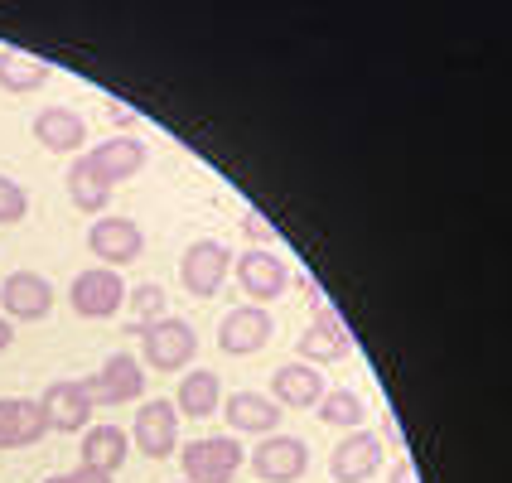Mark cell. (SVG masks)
Returning <instances> with one entry per match:
<instances>
[{"label": "cell", "mask_w": 512, "mask_h": 483, "mask_svg": "<svg viewBox=\"0 0 512 483\" xmlns=\"http://www.w3.org/2000/svg\"><path fill=\"white\" fill-rule=\"evenodd\" d=\"M199 358V334L189 319H155L150 329H141V368L150 372H189V363Z\"/></svg>", "instance_id": "obj_1"}, {"label": "cell", "mask_w": 512, "mask_h": 483, "mask_svg": "<svg viewBox=\"0 0 512 483\" xmlns=\"http://www.w3.org/2000/svg\"><path fill=\"white\" fill-rule=\"evenodd\" d=\"M242 464H247V450L232 435H203L179 450L184 483H232L242 474Z\"/></svg>", "instance_id": "obj_2"}, {"label": "cell", "mask_w": 512, "mask_h": 483, "mask_svg": "<svg viewBox=\"0 0 512 483\" xmlns=\"http://www.w3.org/2000/svg\"><path fill=\"white\" fill-rule=\"evenodd\" d=\"M83 392L92 401V411L97 406H126V401H141L145 397V368L136 353H112L102 368L83 377Z\"/></svg>", "instance_id": "obj_3"}, {"label": "cell", "mask_w": 512, "mask_h": 483, "mask_svg": "<svg viewBox=\"0 0 512 483\" xmlns=\"http://www.w3.org/2000/svg\"><path fill=\"white\" fill-rule=\"evenodd\" d=\"M247 464L261 483H300L310 474V445L295 435H261V445L247 450Z\"/></svg>", "instance_id": "obj_4"}, {"label": "cell", "mask_w": 512, "mask_h": 483, "mask_svg": "<svg viewBox=\"0 0 512 483\" xmlns=\"http://www.w3.org/2000/svg\"><path fill=\"white\" fill-rule=\"evenodd\" d=\"M68 305L83 319H112V314L126 310V281L121 271H107V266H87L73 276V290H68Z\"/></svg>", "instance_id": "obj_5"}, {"label": "cell", "mask_w": 512, "mask_h": 483, "mask_svg": "<svg viewBox=\"0 0 512 483\" xmlns=\"http://www.w3.org/2000/svg\"><path fill=\"white\" fill-rule=\"evenodd\" d=\"M228 266H232L228 247L213 242V237H199V242H189V252L179 261V281H184V290L194 300H213L223 290V281H228Z\"/></svg>", "instance_id": "obj_6"}, {"label": "cell", "mask_w": 512, "mask_h": 483, "mask_svg": "<svg viewBox=\"0 0 512 483\" xmlns=\"http://www.w3.org/2000/svg\"><path fill=\"white\" fill-rule=\"evenodd\" d=\"M87 252L97 256L107 271H121V266L141 261L145 232H141V223H131V218H107V213H102V218L87 228Z\"/></svg>", "instance_id": "obj_7"}, {"label": "cell", "mask_w": 512, "mask_h": 483, "mask_svg": "<svg viewBox=\"0 0 512 483\" xmlns=\"http://www.w3.org/2000/svg\"><path fill=\"white\" fill-rule=\"evenodd\" d=\"M232 271H237V285H242V295L252 300V305H271V300H281L285 285H290V266H285L276 252H261V247H252V252L232 256Z\"/></svg>", "instance_id": "obj_8"}, {"label": "cell", "mask_w": 512, "mask_h": 483, "mask_svg": "<svg viewBox=\"0 0 512 483\" xmlns=\"http://www.w3.org/2000/svg\"><path fill=\"white\" fill-rule=\"evenodd\" d=\"M131 445L145 459H170L179 450V411L170 397H150L136 411V426H131Z\"/></svg>", "instance_id": "obj_9"}, {"label": "cell", "mask_w": 512, "mask_h": 483, "mask_svg": "<svg viewBox=\"0 0 512 483\" xmlns=\"http://www.w3.org/2000/svg\"><path fill=\"white\" fill-rule=\"evenodd\" d=\"M276 334V319L271 310H261V305H237V310L223 314V324H218V348L228 353V358H252L261 353L266 343Z\"/></svg>", "instance_id": "obj_10"}, {"label": "cell", "mask_w": 512, "mask_h": 483, "mask_svg": "<svg viewBox=\"0 0 512 483\" xmlns=\"http://www.w3.org/2000/svg\"><path fill=\"white\" fill-rule=\"evenodd\" d=\"M353 348L348 339V324H343L339 314L329 310L324 300L314 305V324L295 339V353H300V363H310V368H324V363H339L343 353Z\"/></svg>", "instance_id": "obj_11"}, {"label": "cell", "mask_w": 512, "mask_h": 483, "mask_svg": "<svg viewBox=\"0 0 512 483\" xmlns=\"http://www.w3.org/2000/svg\"><path fill=\"white\" fill-rule=\"evenodd\" d=\"M382 455L387 450L372 430H348L329 455V474H334V483H368L382 469Z\"/></svg>", "instance_id": "obj_12"}, {"label": "cell", "mask_w": 512, "mask_h": 483, "mask_svg": "<svg viewBox=\"0 0 512 483\" xmlns=\"http://www.w3.org/2000/svg\"><path fill=\"white\" fill-rule=\"evenodd\" d=\"M0 310H5V319L39 324V319H49V310H54V285L44 281L39 271H15V276H5V285H0Z\"/></svg>", "instance_id": "obj_13"}, {"label": "cell", "mask_w": 512, "mask_h": 483, "mask_svg": "<svg viewBox=\"0 0 512 483\" xmlns=\"http://www.w3.org/2000/svg\"><path fill=\"white\" fill-rule=\"evenodd\" d=\"M39 411H44L49 430H63V435L87 430L92 426V401H87V392H83V377L49 382V387H44V397H39Z\"/></svg>", "instance_id": "obj_14"}, {"label": "cell", "mask_w": 512, "mask_h": 483, "mask_svg": "<svg viewBox=\"0 0 512 483\" xmlns=\"http://www.w3.org/2000/svg\"><path fill=\"white\" fill-rule=\"evenodd\" d=\"M329 387H324V372L310 368V363H281V368L271 372V401L281 406V411H310L319 406Z\"/></svg>", "instance_id": "obj_15"}, {"label": "cell", "mask_w": 512, "mask_h": 483, "mask_svg": "<svg viewBox=\"0 0 512 483\" xmlns=\"http://www.w3.org/2000/svg\"><path fill=\"white\" fill-rule=\"evenodd\" d=\"M49 435V421L39 401L29 397H0V450H29Z\"/></svg>", "instance_id": "obj_16"}, {"label": "cell", "mask_w": 512, "mask_h": 483, "mask_svg": "<svg viewBox=\"0 0 512 483\" xmlns=\"http://www.w3.org/2000/svg\"><path fill=\"white\" fill-rule=\"evenodd\" d=\"M87 160H92L97 174L116 189V184H126V179H136V174L145 170L150 150H145V141H136V136H107L102 145H92V150H87Z\"/></svg>", "instance_id": "obj_17"}, {"label": "cell", "mask_w": 512, "mask_h": 483, "mask_svg": "<svg viewBox=\"0 0 512 483\" xmlns=\"http://www.w3.org/2000/svg\"><path fill=\"white\" fill-rule=\"evenodd\" d=\"M34 141L54 155H78L87 145V121L73 107H44L34 116Z\"/></svg>", "instance_id": "obj_18"}, {"label": "cell", "mask_w": 512, "mask_h": 483, "mask_svg": "<svg viewBox=\"0 0 512 483\" xmlns=\"http://www.w3.org/2000/svg\"><path fill=\"white\" fill-rule=\"evenodd\" d=\"M281 406L266 392H232L228 397V426L237 435H276L281 430Z\"/></svg>", "instance_id": "obj_19"}, {"label": "cell", "mask_w": 512, "mask_h": 483, "mask_svg": "<svg viewBox=\"0 0 512 483\" xmlns=\"http://www.w3.org/2000/svg\"><path fill=\"white\" fill-rule=\"evenodd\" d=\"M218 406H223V382H218V372L194 368L189 377H179V392H174V411H179V416L208 421V416H218Z\"/></svg>", "instance_id": "obj_20"}, {"label": "cell", "mask_w": 512, "mask_h": 483, "mask_svg": "<svg viewBox=\"0 0 512 483\" xmlns=\"http://www.w3.org/2000/svg\"><path fill=\"white\" fill-rule=\"evenodd\" d=\"M126 455H131V435L121 426H87L83 430V469H97V474H112L126 464Z\"/></svg>", "instance_id": "obj_21"}, {"label": "cell", "mask_w": 512, "mask_h": 483, "mask_svg": "<svg viewBox=\"0 0 512 483\" xmlns=\"http://www.w3.org/2000/svg\"><path fill=\"white\" fill-rule=\"evenodd\" d=\"M68 199H73V208H83V213H92V218H102L107 213V203H112V184L97 174V165L87 160V155H73V170H68Z\"/></svg>", "instance_id": "obj_22"}, {"label": "cell", "mask_w": 512, "mask_h": 483, "mask_svg": "<svg viewBox=\"0 0 512 483\" xmlns=\"http://www.w3.org/2000/svg\"><path fill=\"white\" fill-rule=\"evenodd\" d=\"M49 83V63L25 49H0V87L5 92H34Z\"/></svg>", "instance_id": "obj_23"}, {"label": "cell", "mask_w": 512, "mask_h": 483, "mask_svg": "<svg viewBox=\"0 0 512 483\" xmlns=\"http://www.w3.org/2000/svg\"><path fill=\"white\" fill-rule=\"evenodd\" d=\"M319 421L334 430H363V421H368V406H363V397L353 392V387H334V392H324L319 397Z\"/></svg>", "instance_id": "obj_24"}, {"label": "cell", "mask_w": 512, "mask_h": 483, "mask_svg": "<svg viewBox=\"0 0 512 483\" xmlns=\"http://www.w3.org/2000/svg\"><path fill=\"white\" fill-rule=\"evenodd\" d=\"M126 305H131V314H136V324H141V329H150V324H155V319H165V305H170V300H165V290H160V285H136V290H126Z\"/></svg>", "instance_id": "obj_25"}, {"label": "cell", "mask_w": 512, "mask_h": 483, "mask_svg": "<svg viewBox=\"0 0 512 483\" xmlns=\"http://www.w3.org/2000/svg\"><path fill=\"white\" fill-rule=\"evenodd\" d=\"M25 213H29V194L10 179V174H0V228L25 223Z\"/></svg>", "instance_id": "obj_26"}, {"label": "cell", "mask_w": 512, "mask_h": 483, "mask_svg": "<svg viewBox=\"0 0 512 483\" xmlns=\"http://www.w3.org/2000/svg\"><path fill=\"white\" fill-rule=\"evenodd\" d=\"M242 232L252 237V242L261 247V252H266V247H271V242L281 237V232H276V223H271V218H266L261 208H247V213H242Z\"/></svg>", "instance_id": "obj_27"}, {"label": "cell", "mask_w": 512, "mask_h": 483, "mask_svg": "<svg viewBox=\"0 0 512 483\" xmlns=\"http://www.w3.org/2000/svg\"><path fill=\"white\" fill-rule=\"evenodd\" d=\"M387 483H421L416 479V464H411V459H397V464H392V479Z\"/></svg>", "instance_id": "obj_28"}, {"label": "cell", "mask_w": 512, "mask_h": 483, "mask_svg": "<svg viewBox=\"0 0 512 483\" xmlns=\"http://www.w3.org/2000/svg\"><path fill=\"white\" fill-rule=\"evenodd\" d=\"M63 479L68 483H112V474H97V469H83V464H78V469H73V474H63Z\"/></svg>", "instance_id": "obj_29"}, {"label": "cell", "mask_w": 512, "mask_h": 483, "mask_svg": "<svg viewBox=\"0 0 512 483\" xmlns=\"http://www.w3.org/2000/svg\"><path fill=\"white\" fill-rule=\"evenodd\" d=\"M107 116H112L116 126H136V112H131V107H121V102H112V107H107Z\"/></svg>", "instance_id": "obj_30"}, {"label": "cell", "mask_w": 512, "mask_h": 483, "mask_svg": "<svg viewBox=\"0 0 512 483\" xmlns=\"http://www.w3.org/2000/svg\"><path fill=\"white\" fill-rule=\"evenodd\" d=\"M10 343H15V329H10V319H5V314H0V353H5V348H10Z\"/></svg>", "instance_id": "obj_31"}, {"label": "cell", "mask_w": 512, "mask_h": 483, "mask_svg": "<svg viewBox=\"0 0 512 483\" xmlns=\"http://www.w3.org/2000/svg\"><path fill=\"white\" fill-rule=\"evenodd\" d=\"M44 483H68V479H63V474H49V479H44Z\"/></svg>", "instance_id": "obj_32"}, {"label": "cell", "mask_w": 512, "mask_h": 483, "mask_svg": "<svg viewBox=\"0 0 512 483\" xmlns=\"http://www.w3.org/2000/svg\"><path fill=\"white\" fill-rule=\"evenodd\" d=\"M179 483H184V479H179Z\"/></svg>", "instance_id": "obj_33"}]
</instances>
